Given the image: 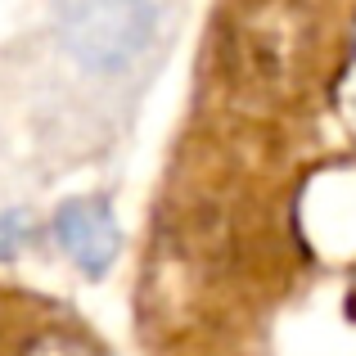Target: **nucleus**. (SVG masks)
<instances>
[{
  "label": "nucleus",
  "mask_w": 356,
  "mask_h": 356,
  "mask_svg": "<svg viewBox=\"0 0 356 356\" xmlns=\"http://www.w3.org/2000/svg\"><path fill=\"white\" fill-rule=\"evenodd\" d=\"M316 59L307 0H239L221 27V77L243 113H280L302 95Z\"/></svg>",
  "instance_id": "f257e3e1"
},
{
  "label": "nucleus",
  "mask_w": 356,
  "mask_h": 356,
  "mask_svg": "<svg viewBox=\"0 0 356 356\" xmlns=\"http://www.w3.org/2000/svg\"><path fill=\"white\" fill-rule=\"evenodd\" d=\"M154 32L158 0H59V41L90 72L131 68Z\"/></svg>",
  "instance_id": "f03ea898"
},
{
  "label": "nucleus",
  "mask_w": 356,
  "mask_h": 356,
  "mask_svg": "<svg viewBox=\"0 0 356 356\" xmlns=\"http://www.w3.org/2000/svg\"><path fill=\"white\" fill-rule=\"evenodd\" d=\"M18 356H113V352L81 330H41L23 343Z\"/></svg>",
  "instance_id": "20e7f679"
},
{
  "label": "nucleus",
  "mask_w": 356,
  "mask_h": 356,
  "mask_svg": "<svg viewBox=\"0 0 356 356\" xmlns=\"http://www.w3.org/2000/svg\"><path fill=\"white\" fill-rule=\"evenodd\" d=\"M54 235H59L63 252H68L81 270H90V275H99V270L113 261V252H118L113 212H108V203L99 199V194L63 203L59 217H54Z\"/></svg>",
  "instance_id": "7ed1b4c3"
}]
</instances>
